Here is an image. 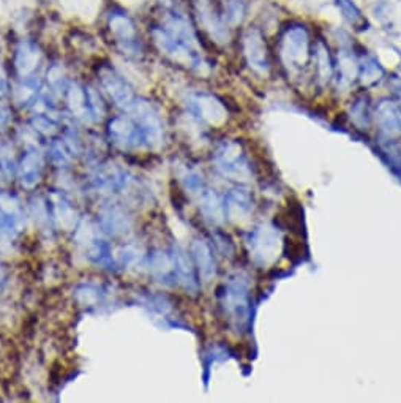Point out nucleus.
<instances>
[{
	"mask_svg": "<svg viewBox=\"0 0 401 403\" xmlns=\"http://www.w3.org/2000/svg\"><path fill=\"white\" fill-rule=\"evenodd\" d=\"M314 32L300 19H288L279 25L275 39V56L289 78H297L311 65Z\"/></svg>",
	"mask_w": 401,
	"mask_h": 403,
	"instance_id": "nucleus-1",
	"label": "nucleus"
},
{
	"mask_svg": "<svg viewBox=\"0 0 401 403\" xmlns=\"http://www.w3.org/2000/svg\"><path fill=\"white\" fill-rule=\"evenodd\" d=\"M242 52L250 70L257 76L267 78L272 72V56L266 30L251 24L244 29L240 36Z\"/></svg>",
	"mask_w": 401,
	"mask_h": 403,
	"instance_id": "nucleus-2",
	"label": "nucleus"
},
{
	"mask_svg": "<svg viewBox=\"0 0 401 403\" xmlns=\"http://www.w3.org/2000/svg\"><path fill=\"white\" fill-rule=\"evenodd\" d=\"M192 13L199 29L218 43H228L231 40V28L226 24L221 13L220 2L216 0H192Z\"/></svg>",
	"mask_w": 401,
	"mask_h": 403,
	"instance_id": "nucleus-3",
	"label": "nucleus"
},
{
	"mask_svg": "<svg viewBox=\"0 0 401 403\" xmlns=\"http://www.w3.org/2000/svg\"><path fill=\"white\" fill-rule=\"evenodd\" d=\"M311 65H313V76H316V83L319 86H329L334 81L335 76V57L332 54L330 46L323 35L314 36L313 43V57H311Z\"/></svg>",
	"mask_w": 401,
	"mask_h": 403,
	"instance_id": "nucleus-4",
	"label": "nucleus"
},
{
	"mask_svg": "<svg viewBox=\"0 0 401 403\" xmlns=\"http://www.w3.org/2000/svg\"><path fill=\"white\" fill-rule=\"evenodd\" d=\"M378 129L387 138L401 135V98H382L374 108Z\"/></svg>",
	"mask_w": 401,
	"mask_h": 403,
	"instance_id": "nucleus-5",
	"label": "nucleus"
},
{
	"mask_svg": "<svg viewBox=\"0 0 401 403\" xmlns=\"http://www.w3.org/2000/svg\"><path fill=\"white\" fill-rule=\"evenodd\" d=\"M253 248H255V257L264 264L273 261L279 250V236L275 228L264 225L255 235Z\"/></svg>",
	"mask_w": 401,
	"mask_h": 403,
	"instance_id": "nucleus-6",
	"label": "nucleus"
},
{
	"mask_svg": "<svg viewBox=\"0 0 401 403\" xmlns=\"http://www.w3.org/2000/svg\"><path fill=\"white\" fill-rule=\"evenodd\" d=\"M386 76V70H384L378 59L368 52L358 56V78L357 81L362 84L363 87H373Z\"/></svg>",
	"mask_w": 401,
	"mask_h": 403,
	"instance_id": "nucleus-7",
	"label": "nucleus"
},
{
	"mask_svg": "<svg viewBox=\"0 0 401 403\" xmlns=\"http://www.w3.org/2000/svg\"><path fill=\"white\" fill-rule=\"evenodd\" d=\"M336 10H339L341 18L346 21L356 32H367L370 30V21L362 12L360 7L354 0H334Z\"/></svg>",
	"mask_w": 401,
	"mask_h": 403,
	"instance_id": "nucleus-8",
	"label": "nucleus"
},
{
	"mask_svg": "<svg viewBox=\"0 0 401 403\" xmlns=\"http://www.w3.org/2000/svg\"><path fill=\"white\" fill-rule=\"evenodd\" d=\"M220 7L226 24L231 29L242 28V24L245 23L248 16V10H250V5H248L247 0H221Z\"/></svg>",
	"mask_w": 401,
	"mask_h": 403,
	"instance_id": "nucleus-9",
	"label": "nucleus"
},
{
	"mask_svg": "<svg viewBox=\"0 0 401 403\" xmlns=\"http://www.w3.org/2000/svg\"><path fill=\"white\" fill-rule=\"evenodd\" d=\"M371 111H370V98L367 94H358L352 100L351 105V119L357 125H367L370 122Z\"/></svg>",
	"mask_w": 401,
	"mask_h": 403,
	"instance_id": "nucleus-10",
	"label": "nucleus"
},
{
	"mask_svg": "<svg viewBox=\"0 0 401 403\" xmlns=\"http://www.w3.org/2000/svg\"><path fill=\"white\" fill-rule=\"evenodd\" d=\"M109 25H111V30H113L114 34L122 40H128L135 35V24L133 21L126 16V13L120 12V13L111 14Z\"/></svg>",
	"mask_w": 401,
	"mask_h": 403,
	"instance_id": "nucleus-11",
	"label": "nucleus"
},
{
	"mask_svg": "<svg viewBox=\"0 0 401 403\" xmlns=\"http://www.w3.org/2000/svg\"><path fill=\"white\" fill-rule=\"evenodd\" d=\"M158 2H160L166 10L177 8V0H158Z\"/></svg>",
	"mask_w": 401,
	"mask_h": 403,
	"instance_id": "nucleus-12",
	"label": "nucleus"
}]
</instances>
